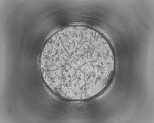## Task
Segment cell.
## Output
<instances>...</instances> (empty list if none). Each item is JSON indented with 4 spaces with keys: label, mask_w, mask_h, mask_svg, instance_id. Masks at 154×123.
I'll return each mask as SVG.
<instances>
[{
    "label": "cell",
    "mask_w": 154,
    "mask_h": 123,
    "mask_svg": "<svg viewBox=\"0 0 154 123\" xmlns=\"http://www.w3.org/2000/svg\"><path fill=\"white\" fill-rule=\"evenodd\" d=\"M115 63L106 41L95 31L81 29L55 37L40 60L52 88L61 96L78 100L93 97L103 89Z\"/></svg>",
    "instance_id": "cell-1"
}]
</instances>
